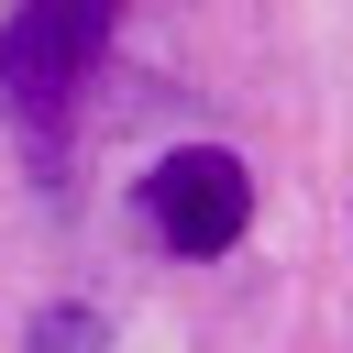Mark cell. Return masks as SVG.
I'll use <instances>...</instances> for the list:
<instances>
[{"label":"cell","mask_w":353,"mask_h":353,"mask_svg":"<svg viewBox=\"0 0 353 353\" xmlns=\"http://www.w3.org/2000/svg\"><path fill=\"white\" fill-rule=\"evenodd\" d=\"M110 22H121V0H22L0 22V110L33 121V132H55L66 99L88 88V66H99Z\"/></svg>","instance_id":"cell-1"},{"label":"cell","mask_w":353,"mask_h":353,"mask_svg":"<svg viewBox=\"0 0 353 353\" xmlns=\"http://www.w3.org/2000/svg\"><path fill=\"white\" fill-rule=\"evenodd\" d=\"M143 221L165 232V254L210 265V254H232L254 232V165L232 143H176V154L143 165Z\"/></svg>","instance_id":"cell-2"},{"label":"cell","mask_w":353,"mask_h":353,"mask_svg":"<svg viewBox=\"0 0 353 353\" xmlns=\"http://www.w3.org/2000/svg\"><path fill=\"white\" fill-rule=\"evenodd\" d=\"M110 331H99V309H44L33 320V353H99Z\"/></svg>","instance_id":"cell-3"}]
</instances>
